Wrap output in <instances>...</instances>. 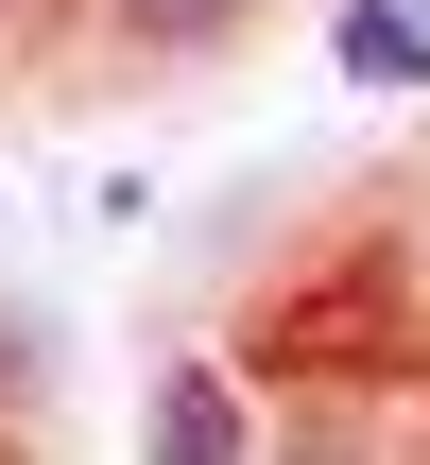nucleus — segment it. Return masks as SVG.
Wrapping results in <instances>:
<instances>
[{
  "label": "nucleus",
  "mask_w": 430,
  "mask_h": 465,
  "mask_svg": "<svg viewBox=\"0 0 430 465\" xmlns=\"http://www.w3.org/2000/svg\"><path fill=\"white\" fill-rule=\"evenodd\" d=\"M155 465H259V414L224 362H155Z\"/></svg>",
  "instance_id": "1"
},
{
  "label": "nucleus",
  "mask_w": 430,
  "mask_h": 465,
  "mask_svg": "<svg viewBox=\"0 0 430 465\" xmlns=\"http://www.w3.org/2000/svg\"><path fill=\"white\" fill-rule=\"evenodd\" d=\"M345 86H430V0H327Z\"/></svg>",
  "instance_id": "2"
},
{
  "label": "nucleus",
  "mask_w": 430,
  "mask_h": 465,
  "mask_svg": "<svg viewBox=\"0 0 430 465\" xmlns=\"http://www.w3.org/2000/svg\"><path fill=\"white\" fill-rule=\"evenodd\" d=\"M241 17H259V0H103V35H121V52H224Z\"/></svg>",
  "instance_id": "3"
},
{
  "label": "nucleus",
  "mask_w": 430,
  "mask_h": 465,
  "mask_svg": "<svg viewBox=\"0 0 430 465\" xmlns=\"http://www.w3.org/2000/svg\"><path fill=\"white\" fill-rule=\"evenodd\" d=\"M276 465H396V449H379V414H293Z\"/></svg>",
  "instance_id": "4"
}]
</instances>
